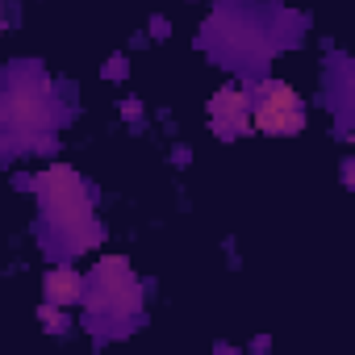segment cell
<instances>
[{"mask_svg":"<svg viewBox=\"0 0 355 355\" xmlns=\"http://www.w3.org/2000/svg\"><path fill=\"white\" fill-rule=\"evenodd\" d=\"M255 125L263 134H297L305 125V109L288 84H268L255 105Z\"/></svg>","mask_w":355,"mask_h":355,"instance_id":"1","label":"cell"},{"mask_svg":"<svg viewBox=\"0 0 355 355\" xmlns=\"http://www.w3.org/2000/svg\"><path fill=\"white\" fill-rule=\"evenodd\" d=\"M46 293H51L55 301H76V297H80V280H76L71 272H51Z\"/></svg>","mask_w":355,"mask_h":355,"instance_id":"2","label":"cell"}]
</instances>
